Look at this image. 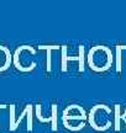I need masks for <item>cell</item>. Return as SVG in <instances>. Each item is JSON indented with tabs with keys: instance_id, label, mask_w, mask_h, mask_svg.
<instances>
[{
	"instance_id": "6da1fadb",
	"label": "cell",
	"mask_w": 126,
	"mask_h": 133,
	"mask_svg": "<svg viewBox=\"0 0 126 133\" xmlns=\"http://www.w3.org/2000/svg\"><path fill=\"white\" fill-rule=\"evenodd\" d=\"M88 62L92 69L102 71L111 65V53L105 47L97 46L89 52Z\"/></svg>"
},
{
	"instance_id": "7a4b0ae2",
	"label": "cell",
	"mask_w": 126,
	"mask_h": 133,
	"mask_svg": "<svg viewBox=\"0 0 126 133\" xmlns=\"http://www.w3.org/2000/svg\"><path fill=\"white\" fill-rule=\"evenodd\" d=\"M34 54L35 51L31 49L30 47H21L16 52L15 54V62H16V65L19 66L20 69L22 70H29V69H32L35 65L34 63Z\"/></svg>"
},
{
	"instance_id": "3957f363",
	"label": "cell",
	"mask_w": 126,
	"mask_h": 133,
	"mask_svg": "<svg viewBox=\"0 0 126 133\" xmlns=\"http://www.w3.org/2000/svg\"><path fill=\"white\" fill-rule=\"evenodd\" d=\"M109 110L103 106H98L92 111V124L97 129H105L110 126Z\"/></svg>"
},
{
	"instance_id": "277c9868",
	"label": "cell",
	"mask_w": 126,
	"mask_h": 133,
	"mask_svg": "<svg viewBox=\"0 0 126 133\" xmlns=\"http://www.w3.org/2000/svg\"><path fill=\"white\" fill-rule=\"evenodd\" d=\"M10 62H11L10 52L5 47L0 46V70H5L10 65Z\"/></svg>"
}]
</instances>
